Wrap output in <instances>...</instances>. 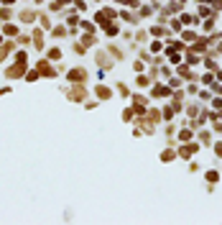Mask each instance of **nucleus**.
I'll use <instances>...</instances> for the list:
<instances>
[{"mask_svg":"<svg viewBox=\"0 0 222 225\" xmlns=\"http://www.w3.org/2000/svg\"><path fill=\"white\" fill-rule=\"evenodd\" d=\"M49 56H51V59H59L61 51H59V49H51V51H49Z\"/></svg>","mask_w":222,"mask_h":225,"instance_id":"423d86ee","label":"nucleus"},{"mask_svg":"<svg viewBox=\"0 0 222 225\" xmlns=\"http://www.w3.org/2000/svg\"><path fill=\"white\" fill-rule=\"evenodd\" d=\"M84 77H87L84 69H71V72H69V80H71V82H79V80L84 82Z\"/></svg>","mask_w":222,"mask_h":225,"instance_id":"f257e3e1","label":"nucleus"},{"mask_svg":"<svg viewBox=\"0 0 222 225\" xmlns=\"http://www.w3.org/2000/svg\"><path fill=\"white\" fill-rule=\"evenodd\" d=\"M161 159H163V161H171V159H174V151H166V154H163Z\"/></svg>","mask_w":222,"mask_h":225,"instance_id":"0eeeda50","label":"nucleus"},{"mask_svg":"<svg viewBox=\"0 0 222 225\" xmlns=\"http://www.w3.org/2000/svg\"><path fill=\"white\" fill-rule=\"evenodd\" d=\"M21 74H23V62H18V67H13L8 72V77H21Z\"/></svg>","mask_w":222,"mask_h":225,"instance_id":"f03ea898","label":"nucleus"},{"mask_svg":"<svg viewBox=\"0 0 222 225\" xmlns=\"http://www.w3.org/2000/svg\"><path fill=\"white\" fill-rule=\"evenodd\" d=\"M39 72H44L46 77H54V72H51V67H49L46 62H39Z\"/></svg>","mask_w":222,"mask_h":225,"instance_id":"7ed1b4c3","label":"nucleus"},{"mask_svg":"<svg viewBox=\"0 0 222 225\" xmlns=\"http://www.w3.org/2000/svg\"><path fill=\"white\" fill-rule=\"evenodd\" d=\"M5 59V49H0V62H3Z\"/></svg>","mask_w":222,"mask_h":225,"instance_id":"6e6552de","label":"nucleus"},{"mask_svg":"<svg viewBox=\"0 0 222 225\" xmlns=\"http://www.w3.org/2000/svg\"><path fill=\"white\" fill-rule=\"evenodd\" d=\"M82 97H84V90H79V87H77V90L71 92V100H82Z\"/></svg>","mask_w":222,"mask_h":225,"instance_id":"39448f33","label":"nucleus"},{"mask_svg":"<svg viewBox=\"0 0 222 225\" xmlns=\"http://www.w3.org/2000/svg\"><path fill=\"white\" fill-rule=\"evenodd\" d=\"M97 97H102V100H107V97H110V90L100 85V87H97Z\"/></svg>","mask_w":222,"mask_h":225,"instance_id":"20e7f679","label":"nucleus"}]
</instances>
